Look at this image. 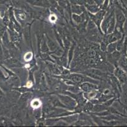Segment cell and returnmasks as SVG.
<instances>
[{"instance_id":"6da1fadb","label":"cell","mask_w":127,"mask_h":127,"mask_svg":"<svg viewBox=\"0 0 127 127\" xmlns=\"http://www.w3.org/2000/svg\"><path fill=\"white\" fill-rule=\"evenodd\" d=\"M71 80H73V81H74L75 82H76V83H80V82H81V81H82L83 78H82V77L81 76L75 75V76H73L72 77V79H71Z\"/></svg>"},{"instance_id":"7a4b0ae2","label":"cell","mask_w":127,"mask_h":127,"mask_svg":"<svg viewBox=\"0 0 127 127\" xmlns=\"http://www.w3.org/2000/svg\"><path fill=\"white\" fill-rule=\"evenodd\" d=\"M82 88L84 90L86 91V92H88V91H90L91 90H92L91 85L88 83H84V85H82Z\"/></svg>"},{"instance_id":"ba28073f","label":"cell","mask_w":127,"mask_h":127,"mask_svg":"<svg viewBox=\"0 0 127 127\" xmlns=\"http://www.w3.org/2000/svg\"><path fill=\"white\" fill-rule=\"evenodd\" d=\"M91 27H94V24H93V22H89V26H88V27L89 28H91Z\"/></svg>"},{"instance_id":"277c9868","label":"cell","mask_w":127,"mask_h":127,"mask_svg":"<svg viewBox=\"0 0 127 127\" xmlns=\"http://www.w3.org/2000/svg\"><path fill=\"white\" fill-rule=\"evenodd\" d=\"M88 55L91 57H92L95 55V52L93 50H90L88 52Z\"/></svg>"},{"instance_id":"3957f363","label":"cell","mask_w":127,"mask_h":127,"mask_svg":"<svg viewBox=\"0 0 127 127\" xmlns=\"http://www.w3.org/2000/svg\"><path fill=\"white\" fill-rule=\"evenodd\" d=\"M32 106L34 107V108H37V107H39L40 106V102L37 100H34V101H32Z\"/></svg>"},{"instance_id":"9c48e42d","label":"cell","mask_w":127,"mask_h":127,"mask_svg":"<svg viewBox=\"0 0 127 127\" xmlns=\"http://www.w3.org/2000/svg\"><path fill=\"white\" fill-rule=\"evenodd\" d=\"M50 18H50V20L51 21H53V20H54V21H55L56 20V17L54 15H52Z\"/></svg>"},{"instance_id":"52a82bcc","label":"cell","mask_w":127,"mask_h":127,"mask_svg":"<svg viewBox=\"0 0 127 127\" xmlns=\"http://www.w3.org/2000/svg\"><path fill=\"white\" fill-rule=\"evenodd\" d=\"M115 46L114 45H111L110 46H109V50L110 51V52H112V51H113V50L115 49V48H113V46Z\"/></svg>"},{"instance_id":"8992f818","label":"cell","mask_w":127,"mask_h":127,"mask_svg":"<svg viewBox=\"0 0 127 127\" xmlns=\"http://www.w3.org/2000/svg\"><path fill=\"white\" fill-rule=\"evenodd\" d=\"M27 55H28V56H27V55L25 56V59L29 60L31 59V57H32V54H31V53H27Z\"/></svg>"},{"instance_id":"5b68a950","label":"cell","mask_w":127,"mask_h":127,"mask_svg":"<svg viewBox=\"0 0 127 127\" xmlns=\"http://www.w3.org/2000/svg\"><path fill=\"white\" fill-rule=\"evenodd\" d=\"M117 18L119 21H123V20H124V17H123V15L122 13L118 14L117 15Z\"/></svg>"},{"instance_id":"30bf717a","label":"cell","mask_w":127,"mask_h":127,"mask_svg":"<svg viewBox=\"0 0 127 127\" xmlns=\"http://www.w3.org/2000/svg\"><path fill=\"white\" fill-rule=\"evenodd\" d=\"M0 17H1V13H0Z\"/></svg>"}]
</instances>
